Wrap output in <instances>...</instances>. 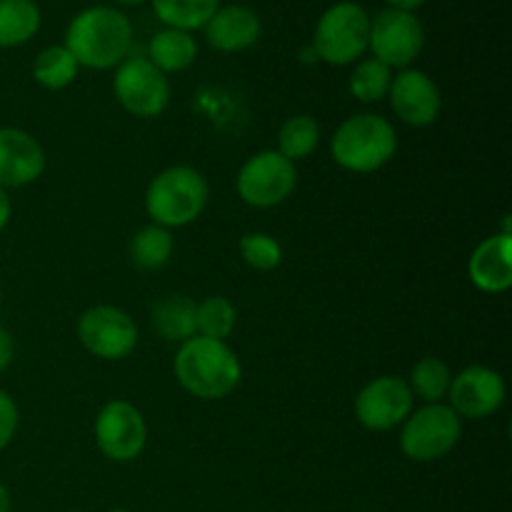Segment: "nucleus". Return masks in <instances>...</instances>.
Here are the masks:
<instances>
[{
	"instance_id": "1",
	"label": "nucleus",
	"mask_w": 512,
	"mask_h": 512,
	"mask_svg": "<svg viewBox=\"0 0 512 512\" xmlns=\"http://www.w3.org/2000/svg\"><path fill=\"white\" fill-rule=\"evenodd\" d=\"M63 45L80 68L113 70L133 50V23L123 10L93 5L70 20Z\"/></svg>"
},
{
	"instance_id": "2",
	"label": "nucleus",
	"mask_w": 512,
	"mask_h": 512,
	"mask_svg": "<svg viewBox=\"0 0 512 512\" xmlns=\"http://www.w3.org/2000/svg\"><path fill=\"white\" fill-rule=\"evenodd\" d=\"M175 380L198 400H223L243 380L238 353L225 340L195 338L178 345L173 358Z\"/></svg>"
},
{
	"instance_id": "3",
	"label": "nucleus",
	"mask_w": 512,
	"mask_h": 512,
	"mask_svg": "<svg viewBox=\"0 0 512 512\" xmlns=\"http://www.w3.org/2000/svg\"><path fill=\"white\" fill-rule=\"evenodd\" d=\"M210 185L193 165H170L160 170L145 188V213L150 223L168 230L195 223L208 208Z\"/></svg>"
},
{
	"instance_id": "4",
	"label": "nucleus",
	"mask_w": 512,
	"mask_h": 512,
	"mask_svg": "<svg viewBox=\"0 0 512 512\" xmlns=\"http://www.w3.org/2000/svg\"><path fill=\"white\" fill-rule=\"evenodd\" d=\"M330 153L348 173H375L398 153V133L393 123L378 113L350 115L333 133Z\"/></svg>"
},
{
	"instance_id": "5",
	"label": "nucleus",
	"mask_w": 512,
	"mask_h": 512,
	"mask_svg": "<svg viewBox=\"0 0 512 512\" xmlns=\"http://www.w3.org/2000/svg\"><path fill=\"white\" fill-rule=\"evenodd\" d=\"M370 15L368 10L353 0L333 3L323 15L313 33V50L320 63L328 65H355L368 53Z\"/></svg>"
},
{
	"instance_id": "6",
	"label": "nucleus",
	"mask_w": 512,
	"mask_h": 512,
	"mask_svg": "<svg viewBox=\"0 0 512 512\" xmlns=\"http://www.w3.org/2000/svg\"><path fill=\"white\" fill-rule=\"evenodd\" d=\"M400 450L413 463H435L463 438V420L448 403H428L400 425Z\"/></svg>"
},
{
	"instance_id": "7",
	"label": "nucleus",
	"mask_w": 512,
	"mask_h": 512,
	"mask_svg": "<svg viewBox=\"0 0 512 512\" xmlns=\"http://www.w3.org/2000/svg\"><path fill=\"white\" fill-rule=\"evenodd\" d=\"M298 185V168L278 150H260L250 155L238 170L235 190L245 205L270 210L283 205Z\"/></svg>"
},
{
	"instance_id": "8",
	"label": "nucleus",
	"mask_w": 512,
	"mask_h": 512,
	"mask_svg": "<svg viewBox=\"0 0 512 512\" xmlns=\"http://www.w3.org/2000/svg\"><path fill=\"white\" fill-rule=\"evenodd\" d=\"M113 95L125 113L140 120H153L168 110L170 80L145 55H128L115 68Z\"/></svg>"
},
{
	"instance_id": "9",
	"label": "nucleus",
	"mask_w": 512,
	"mask_h": 512,
	"mask_svg": "<svg viewBox=\"0 0 512 512\" xmlns=\"http://www.w3.org/2000/svg\"><path fill=\"white\" fill-rule=\"evenodd\" d=\"M75 333H78L80 345L93 358L113 360V363L133 355L140 340L138 323L130 318V313L108 303L83 310L78 325H75Z\"/></svg>"
},
{
	"instance_id": "10",
	"label": "nucleus",
	"mask_w": 512,
	"mask_h": 512,
	"mask_svg": "<svg viewBox=\"0 0 512 512\" xmlns=\"http://www.w3.org/2000/svg\"><path fill=\"white\" fill-rule=\"evenodd\" d=\"M93 438L100 453L113 463H133L148 445V423L138 405L113 398L98 410Z\"/></svg>"
},
{
	"instance_id": "11",
	"label": "nucleus",
	"mask_w": 512,
	"mask_h": 512,
	"mask_svg": "<svg viewBox=\"0 0 512 512\" xmlns=\"http://www.w3.org/2000/svg\"><path fill=\"white\" fill-rule=\"evenodd\" d=\"M425 48L423 20L408 10L385 8L370 18L368 50L390 70H405L418 60Z\"/></svg>"
},
{
	"instance_id": "12",
	"label": "nucleus",
	"mask_w": 512,
	"mask_h": 512,
	"mask_svg": "<svg viewBox=\"0 0 512 512\" xmlns=\"http://www.w3.org/2000/svg\"><path fill=\"white\" fill-rule=\"evenodd\" d=\"M413 393L405 378L398 375H380L365 383L355 395V420L370 433H388L400 428L413 413Z\"/></svg>"
},
{
	"instance_id": "13",
	"label": "nucleus",
	"mask_w": 512,
	"mask_h": 512,
	"mask_svg": "<svg viewBox=\"0 0 512 512\" xmlns=\"http://www.w3.org/2000/svg\"><path fill=\"white\" fill-rule=\"evenodd\" d=\"M505 380L498 370L485 365H470L453 375L448 390V405L460 420H485L498 413L505 403Z\"/></svg>"
},
{
	"instance_id": "14",
	"label": "nucleus",
	"mask_w": 512,
	"mask_h": 512,
	"mask_svg": "<svg viewBox=\"0 0 512 512\" xmlns=\"http://www.w3.org/2000/svg\"><path fill=\"white\" fill-rule=\"evenodd\" d=\"M388 100L393 113L410 128H428L440 118V110H443L438 83L418 68H405L393 75Z\"/></svg>"
},
{
	"instance_id": "15",
	"label": "nucleus",
	"mask_w": 512,
	"mask_h": 512,
	"mask_svg": "<svg viewBox=\"0 0 512 512\" xmlns=\"http://www.w3.org/2000/svg\"><path fill=\"white\" fill-rule=\"evenodd\" d=\"M45 150L23 128H0V188H25L45 173Z\"/></svg>"
},
{
	"instance_id": "16",
	"label": "nucleus",
	"mask_w": 512,
	"mask_h": 512,
	"mask_svg": "<svg viewBox=\"0 0 512 512\" xmlns=\"http://www.w3.org/2000/svg\"><path fill=\"white\" fill-rule=\"evenodd\" d=\"M468 278L480 293L500 295L512 285V233L503 230L470 253L468 260Z\"/></svg>"
},
{
	"instance_id": "17",
	"label": "nucleus",
	"mask_w": 512,
	"mask_h": 512,
	"mask_svg": "<svg viewBox=\"0 0 512 512\" xmlns=\"http://www.w3.org/2000/svg\"><path fill=\"white\" fill-rule=\"evenodd\" d=\"M205 40L218 53H243L263 35L260 15L248 5H225L213 13L203 28Z\"/></svg>"
},
{
	"instance_id": "18",
	"label": "nucleus",
	"mask_w": 512,
	"mask_h": 512,
	"mask_svg": "<svg viewBox=\"0 0 512 512\" xmlns=\"http://www.w3.org/2000/svg\"><path fill=\"white\" fill-rule=\"evenodd\" d=\"M145 58L165 75L183 73L198 58V40L193 38V33H185V30L163 28L150 38Z\"/></svg>"
},
{
	"instance_id": "19",
	"label": "nucleus",
	"mask_w": 512,
	"mask_h": 512,
	"mask_svg": "<svg viewBox=\"0 0 512 512\" xmlns=\"http://www.w3.org/2000/svg\"><path fill=\"white\" fill-rule=\"evenodd\" d=\"M150 320L158 335L168 343L183 345L195 338V303L188 295H165L150 310Z\"/></svg>"
},
{
	"instance_id": "20",
	"label": "nucleus",
	"mask_w": 512,
	"mask_h": 512,
	"mask_svg": "<svg viewBox=\"0 0 512 512\" xmlns=\"http://www.w3.org/2000/svg\"><path fill=\"white\" fill-rule=\"evenodd\" d=\"M43 23L35 0H0V48H18L35 38Z\"/></svg>"
},
{
	"instance_id": "21",
	"label": "nucleus",
	"mask_w": 512,
	"mask_h": 512,
	"mask_svg": "<svg viewBox=\"0 0 512 512\" xmlns=\"http://www.w3.org/2000/svg\"><path fill=\"white\" fill-rule=\"evenodd\" d=\"M175 240L173 230L163 228V225L148 223L138 230V233L130 238V263L140 270H148V273H155V270L165 268L173 258Z\"/></svg>"
},
{
	"instance_id": "22",
	"label": "nucleus",
	"mask_w": 512,
	"mask_h": 512,
	"mask_svg": "<svg viewBox=\"0 0 512 512\" xmlns=\"http://www.w3.org/2000/svg\"><path fill=\"white\" fill-rule=\"evenodd\" d=\"M220 8V0H153V13L165 28L195 33Z\"/></svg>"
},
{
	"instance_id": "23",
	"label": "nucleus",
	"mask_w": 512,
	"mask_h": 512,
	"mask_svg": "<svg viewBox=\"0 0 512 512\" xmlns=\"http://www.w3.org/2000/svg\"><path fill=\"white\" fill-rule=\"evenodd\" d=\"M80 73L78 60L65 45H50L38 53L33 63V80L45 90H65Z\"/></svg>"
},
{
	"instance_id": "24",
	"label": "nucleus",
	"mask_w": 512,
	"mask_h": 512,
	"mask_svg": "<svg viewBox=\"0 0 512 512\" xmlns=\"http://www.w3.org/2000/svg\"><path fill=\"white\" fill-rule=\"evenodd\" d=\"M320 145V125L313 115H293L278 130V153L290 163L305 160Z\"/></svg>"
},
{
	"instance_id": "25",
	"label": "nucleus",
	"mask_w": 512,
	"mask_h": 512,
	"mask_svg": "<svg viewBox=\"0 0 512 512\" xmlns=\"http://www.w3.org/2000/svg\"><path fill=\"white\" fill-rule=\"evenodd\" d=\"M393 70L375 58H360L348 78V90L358 103L373 105L388 98Z\"/></svg>"
},
{
	"instance_id": "26",
	"label": "nucleus",
	"mask_w": 512,
	"mask_h": 512,
	"mask_svg": "<svg viewBox=\"0 0 512 512\" xmlns=\"http://www.w3.org/2000/svg\"><path fill=\"white\" fill-rule=\"evenodd\" d=\"M450 383H453V373L450 365L440 358H423L413 365L410 373V393L413 398H420L425 405L428 403H443L448 398Z\"/></svg>"
},
{
	"instance_id": "27",
	"label": "nucleus",
	"mask_w": 512,
	"mask_h": 512,
	"mask_svg": "<svg viewBox=\"0 0 512 512\" xmlns=\"http://www.w3.org/2000/svg\"><path fill=\"white\" fill-rule=\"evenodd\" d=\"M238 323V310L223 295H210V298L195 303V333L200 338L228 340Z\"/></svg>"
},
{
	"instance_id": "28",
	"label": "nucleus",
	"mask_w": 512,
	"mask_h": 512,
	"mask_svg": "<svg viewBox=\"0 0 512 512\" xmlns=\"http://www.w3.org/2000/svg\"><path fill=\"white\" fill-rule=\"evenodd\" d=\"M238 248L243 263L258 273H270L283 263V245L270 233H245Z\"/></svg>"
},
{
	"instance_id": "29",
	"label": "nucleus",
	"mask_w": 512,
	"mask_h": 512,
	"mask_svg": "<svg viewBox=\"0 0 512 512\" xmlns=\"http://www.w3.org/2000/svg\"><path fill=\"white\" fill-rule=\"evenodd\" d=\"M18 425H20L18 403H15L5 390H0V453L13 443L15 433H18Z\"/></svg>"
},
{
	"instance_id": "30",
	"label": "nucleus",
	"mask_w": 512,
	"mask_h": 512,
	"mask_svg": "<svg viewBox=\"0 0 512 512\" xmlns=\"http://www.w3.org/2000/svg\"><path fill=\"white\" fill-rule=\"evenodd\" d=\"M15 358V343H13V335L8 333L5 328H0V373L10 368Z\"/></svg>"
},
{
	"instance_id": "31",
	"label": "nucleus",
	"mask_w": 512,
	"mask_h": 512,
	"mask_svg": "<svg viewBox=\"0 0 512 512\" xmlns=\"http://www.w3.org/2000/svg\"><path fill=\"white\" fill-rule=\"evenodd\" d=\"M10 215H13V203H10L8 190L0 188V233H3V230L8 228Z\"/></svg>"
},
{
	"instance_id": "32",
	"label": "nucleus",
	"mask_w": 512,
	"mask_h": 512,
	"mask_svg": "<svg viewBox=\"0 0 512 512\" xmlns=\"http://www.w3.org/2000/svg\"><path fill=\"white\" fill-rule=\"evenodd\" d=\"M388 3V8H395V10H408V13H415L418 8H423L428 0H385Z\"/></svg>"
},
{
	"instance_id": "33",
	"label": "nucleus",
	"mask_w": 512,
	"mask_h": 512,
	"mask_svg": "<svg viewBox=\"0 0 512 512\" xmlns=\"http://www.w3.org/2000/svg\"><path fill=\"white\" fill-rule=\"evenodd\" d=\"M10 510H13V498H10L8 488L0 483V512H10Z\"/></svg>"
},
{
	"instance_id": "34",
	"label": "nucleus",
	"mask_w": 512,
	"mask_h": 512,
	"mask_svg": "<svg viewBox=\"0 0 512 512\" xmlns=\"http://www.w3.org/2000/svg\"><path fill=\"white\" fill-rule=\"evenodd\" d=\"M300 60H303V63H320L318 60V55H315V50H313V45H305L303 50H300Z\"/></svg>"
},
{
	"instance_id": "35",
	"label": "nucleus",
	"mask_w": 512,
	"mask_h": 512,
	"mask_svg": "<svg viewBox=\"0 0 512 512\" xmlns=\"http://www.w3.org/2000/svg\"><path fill=\"white\" fill-rule=\"evenodd\" d=\"M115 3L130 5V8H133V5H143V3H148V0H115Z\"/></svg>"
},
{
	"instance_id": "36",
	"label": "nucleus",
	"mask_w": 512,
	"mask_h": 512,
	"mask_svg": "<svg viewBox=\"0 0 512 512\" xmlns=\"http://www.w3.org/2000/svg\"><path fill=\"white\" fill-rule=\"evenodd\" d=\"M108 512H130V510H123V508H115V510H108Z\"/></svg>"
},
{
	"instance_id": "37",
	"label": "nucleus",
	"mask_w": 512,
	"mask_h": 512,
	"mask_svg": "<svg viewBox=\"0 0 512 512\" xmlns=\"http://www.w3.org/2000/svg\"><path fill=\"white\" fill-rule=\"evenodd\" d=\"M0 303H3V288H0Z\"/></svg>"
}]
</instances>
